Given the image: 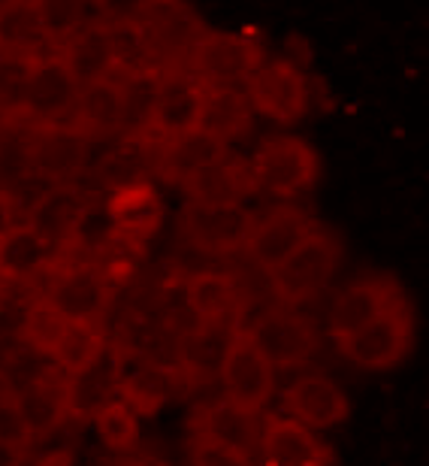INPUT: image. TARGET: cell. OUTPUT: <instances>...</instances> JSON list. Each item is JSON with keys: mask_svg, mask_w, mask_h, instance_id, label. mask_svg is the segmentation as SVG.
<instances>
[{"mask_svg": "<svg viewBox=\"0 0 429 466\" xmlns=\"http://www.w3.org/2000/svg\"><path fill=\"white\" fill-rule=\"evenodd\" d=\"M342 264V239L330 228L314 225L300 246L278 264L269 279H273V291L287 306H303L314 300L333 276L339 273Z\"/></svg>", "mask_w": 429, "mask_h": 466, "instance_id": "cell-1", "label": "cell"}, {"mask_svg": "<svg viewBox=\"0 0 429 466\" xmlns=\"http://www.w3.org/2000/svg\"><path fill=\"white\" fill-rule=\"evenodd\" d=\"M130 15L143 27L157 73L185 70L191 49L206 31L188 0H136Z\"/></svg>", "mask_w": 429, "mask_h": 466, "instance_id": "cell-2", "label": "cell"}, {"mask_svg": "<svg viewBox=\"0 0 429 466\" xmlns=\"http://www.w3.org/2000/svg\"><path fill=\"white\" fill-rule=\"evenodd\" d=\"M251 173H254L257 191L273 198H300L314 188L321 176V157L303 137L278 134L269 137L251 155Z\"/></svg>", "mask_w": 429, "mask_h": 466, "instance_id": "cell-3", "label": "cell"}, {"mask_svg": "<svg viewBox=\"0 0 429 466\" xmlns=\"http://www.w3.org/2000/svg\"><path fill=\"white\" fill-rule=\"evenodd\" d=\"M412 346H414V312L408 300H399L384 315H378L369 324H363L360 330L339 339V351L344 354V360L372 372L403 363Z\"/></svg>", "mask_w": 429, "mask_h": 466, "instance_id": "cell-4", "label": "cell"}, {"mask_svg": "<svg viewBox=\"0 0 429 466\" xmlns=\"http://www.w3.org/2000/svg\"><path fill=\"white\" fill-rule=\"evenodd\" d=\"M266 61V52L254 36L230 31H203L185 61V73L203 86H245L248 76Z\"/></svg>", "mask_w": 429, "mask_h": 466, "instance_id": "cell-5", "label": "cell"}, {"mask_svg": "<svg viewBox=\"0 0 429 466\" xmlns=\"http://www.w3.org/2000/svg\"><path fill=\"white\" fill-rule=\"evenodd\" d=\"M251 109L275 125H296L309 113V79L287 58H269L242 86Z\"/></svg>", "mask_w": 429, "mask_h": 466, "instance_id": "cell-6", "label": "cell"}, {"mask_svg": "<svg viewBox=\"0 0 429 466\" xmlns=\"http://www.w3.org/2000/svg\"><path fill=\"white\" fill-rule=\"evenodd\" d=\"M79 97V82L70 76L67 64L61 61L58 52H45L31 61L25 86V104L22 118L31 127L40 125H64L73 116Z\"/></svg>", "mask_w": 429, "mask_h": 466, "instance_id": "cell-7", "label": "cell"}, {"mask_svg": "<svg viewBox=\"0 0 429 466\" xmlns=\"http://www.w3.org/2000/svg\"><path fill=\"white\" fill-rule=\"evenodd\" d=\"M242 330L275 370L305 363L321 346L314 321L294 309H269Z\"/></svg>", "mask_w": 429, "mask_h": 466, "instance_id": "cell-8", "label": "cell"}, {"mask_svg": "<svg viewBox=\"0 0 429 466\" xmlns=\"http://www.w3.org/2000/svg\"><path fill=\"white\" fill-rule=\"evenodd\" d=\"M254 216L245 203H191L182 209L179 230L197 251L206 255H233L245 248Z\"/></svg>", "mask_w": 429, "mask_h": 466, "instance_id": "cell-9", "label": "cell"}, {"mask_svg": "<svg viewBox=\"0 0 429 466\" xmlns=\"http://www.w3.org/2000/svg\"><path fill=\"white\" fill-rule=\"evenodd\" d=\"M218 381L224 397L236 400L239 406L254 409V412H264L275 394V367L257 351L254 342L245 337V330L236 328L230 349L224 354Z\"/></svg>", "mask_w": 429, "mask_h": 466, "instance_id": "cell-10", "label": "cell"}, {"mask_svg": "<svg viewBox=\"0 0 429 466\" xmlns=\"http://www.w3.org/2000/svg\"><path fill=\"white\" fill-rule=\"evenodd\" d=\"M91 157V139L73 125H40L31 130L27 143V167L52 185H70L85 170Z\"/></svg>", "mask_w": 429, "mask_h": 466, "instance_id": "cell-11", "label": "cell"}, {"mask_svg": "<svg viewBox=\"0 0 429 466\" xmlns=\"http://www.w3.org/2000/svg\"><path fill=\"white\" fill-rule=\"evenodd\" d=\"M200 100H203V82L194 79L191 73L185 70L161 73L155 88L152 116H148V137L155 143H164V139L197 130Z\"/></svg>", "mask_w": 429, "mask_h": 466, "instance_id": "cell-12", "label": "cell"}, {"mask_svg": "<svg viewBox=\"0 0 429 466\" xmlns=\"http://www.w3.org/2000/svg\"><path fill=\"white\" fill-rule=\"evenodd\" d=\"M257 454L266 466H335L333 445L291 415H266Z\"/></svg>", "mask_w": 429, "mask_h": 466, "instance_id": "cell-13", "label": "cell"}, {"mask_svg": "<svg viewBox=\"0 0 429 466\" xmlns=\"http://www.w3.org/2000/svg\"><path fill=\"white\" fill-rule=\"evenodd\" d=\"M312 228H314V218L309 212H303L296 207H273L269 212L254 216V221H251L245 251L260 269L273 273V269L309 237Z\"/></svg>", "mask_w": 429, "mask_h": 466, "instance_id": "cell-14", "label": "cell"}, {"mask_svg": "<svg viewBox=\"0 0 429 466\" xmlns=\"http://www.w3.org/2000/svg\"><path fill=\"white\" fill-rule=\"evenodd\" d=\"M405 300L403 288L396 285V279L390 276H363L357 282H351L344 291L335 297L330 306V319H326V330L330 337L342 339L348 333L360 330L363 324L384 315L390 306Z\"/></svg>", "mask_w": 429, "mask_h": 466, "instance_id": "cell-15", "label": "cell"}, {"mask_svg": "<svg viewBox=\"0 0 429 466\" xmlns=\"http://www.w3.org/2000/svg\"><path fill=\"white\" fill-rule=\"evenodd\" d=\"M45 303L67 321L97 324L109 306V279L97 267H70L55 276Z\"/></svg>", "mask_w": 429, "mask_h": 466, "instance_id": "cell-16", "label": "cell"}, {"mask_svg": "<svg viewBox=\"0 0 429 466\" xmlns=\"http://www.w3.org/2000/svg\"><path fill=\"white\" fill-rule=\"evenodd\" d=\"M284 412L312 431H333L348 418L351 403L333 379L309 372L284 390Z\"/></svg>", "mask_w": 429, "mask_h": 466, "instance_id": "cell-17", "label": "cell"}, {"mask_svg": "<svg viewBox=\"0 0 429 466\" xmlns=\"http://www.w3.org/2000/svg\"><path fill=\"white\" fill-rule=\"evenodd\" d=\"M179 188L191 203H245L251 194H257V182L245 157L224 152L191 173Z\"/></svg>", "mask_w": 429, "mask_h": 466, "instance_id": "cell-18", "label": "cell"}, {"mask_svg": "<svg viewBox=\"0 0 429 466\" xmlns=\"http://www.w3.org/2000/svg\"><path fill=\"white\" fill-rule=\"evenodd\" d=\"M194 385L182 372L179 363H139L136 370H125L118 397L134 409L136 415H155L166 403H175L188 394Z\"/></svg>", "mask_w": 429, "mask_h": 466, "instance_id": "cell-19", "label": "cell"}, {"mask_svg": "<svg viewBox=\"0 0 429 466\" xmlns=\"http://www.w3.org/2000/svg\"><path fill=\"white\" fill-rule=\"evenodd\" d=\"M121 376H125V363L115 349H104L95 360L85 367L64 376V388H67V415L73 418H91L100 406L118 397Z\"/></svg>", "mask_w": 429, "mask_h": 466, "instance_id": "cell-20", "label": "cell"}, {"mask_svg": "<svg viewBox=\"0 0 429 466\" xmlns=\"http://www.w3.org/2000/svg\"><path fill=\"white\" fill-rule=\"evenodd\" d=\"M260 431H264V415L254 412V409L239 406L230 397L212 400V403L200 406V412L194 415V436H206V440L224 442L245 454H257Z\"/></svg>", "mask_w": 429, "mask_h": 466, "instance_id": "cell-21", "label": "cell"}, {"mask_svg": "<svg viewBox=\"0 0 429 466\" xmlns=\"http://www.w3.org/2000/svg\"><path fill=\"white\" fill-rule=\"evenodd\" d=\"M251 125H254V109L239 86H203L197 130L218 139L221 146H230L245 139Z\"/></svg>", "mask_w": 429, "mask_h": 466, "instance_id": "cell-22", "label": "cell"}, {"mask_svg": "<svg viewBox=\"0 0 429 466\" xmlns=\"http://www.w3.org/2000/svg\"><path fill=\"white\" fill-rule=\"evenodd\" d=\"M82 218H85V200L73 185H52L40 200L31 207L27 225L49 242V248L58 255L64 246H70L79 237Z\"/></svg>", "mask_w": 429, "mask_h": 466, "instance_id": "cell-23", "label": "cell"}, {"mask_svg": "<svg viewBox=\"0 0 429 466\" xmlns=\"http://www.w3.org/2000/svg\"><path fill=\"white\" fill-rule=\"evenodd\" d=\"M67 125L76 127L91 143L121 137V79L106 76L82 86Z\"/></svg>", "mask_w": 429, "mask_h": 466, "instance_id": "cell-24", "label": "cell"}, {"mask_svg": "<svg viewBox=\"0 0 429 466\" xmlns=\"http://www.w3.org/2000/svg\"><path fill=\"white\" fill-rule=\"evenodd\" d=\"M106 216L112 228L130 239H148L164 221V200L148 179L130 182L112 191L106 200Z\"/></svg>", "mask_w": 429, "mask_h": 466, "instance_id": "cell-25", "label": "cell"}, {"mask_svg": "<svg viewBox=\"0 0 429 466\" xmlns=\"http://www.w3.org/2000/svg\"><path fill=\"white\" fill-rule=\"evenodd\" d=\"M61 61L67 64L70 76L82 86L106 76H115L112 67V52H109V34H106V18H88L79 31H73L58 49Z\"/></svg>", "mask_w": 429, "mask_h": 466, "instance_id": "cell-26", "label": "cell"}, {"mask_svg": "<svg viewBox=\"0 0 429 466\" xmlns=\"http://www.w3.org/2000/svg\"><path fill=\"white\" fill-rule=\"evenodd\" d=\"M233 333H236V324L227 321H197V328L185 333L179 342V367L191 385L218 379Z\"/></svg>", "mask_w": 429, "mask_h": 466, "instance_id": "cell-27", "label": "cell"}, {"mask_svg": "<svg viewBox=\"0 0 429 466\" xmlns=\"http://www.w3.org/2000/svg\"><path fill=\"white\" fill-rule=\"evenodd\" d=\"M55 251L27 221L0 233V282H31L52 264Z\"/></svg>", "mask_w": 429, "mask_h": 466, "instance_id": "cell-28", "label": "cell"}, {"mask_svg": "<svg viewBox=\"0 0 429 466\" xmlns=\"http://www.w3.org/2000/svg\"><path fill=\"white\" fill-rule=\"evenodd\" d=\"M224 152H227V146H221L218 139L206 137L203 130H191V134L157 143V155L152 167L161 179H166L170 185H182L191 173H197L200 167H206Z\"/></svg>", "mask_w": 429, "mask_h": 466, "instance_id": "cell-29", "label": "cell"}, {"mask_svg": "<svg viewBox=\"0 0 429 466\" xmlns=\"http://www.w3.org/2000/svg\"><path fill=\"white\" fill-rule=\"evenodd\" d=\"M18 412H22L27 431L36 436L52 433L55 427L64 424L67 415V388H64V372L61 376H43L34 379L15 394Z\"/></svg>", "mask_w": 429, "mask_h": 466, "instance_id": "cell-30", "label": "cell"}, {"mask_svg": "<svg viewBox=\"0 0 429 466\" xmlns=\"http://www.w3.org/2000/svg\"><path fill=\"white\" fill-rule=\"evenodd\" d=\"M45 52H55L45 36L40 18H36L31 0H15L6 9H0V55L4 58H40Z\"/></svg>", "mask_w": 429, "mask_h": 466, "instance_id": "cell-31", "label": "cell"}, {"mask_svg": "<svg viewBox=\"0 0 429 466\" xmlns=\"http://www.w3.org/2000/svg\"><path fill=\"white\" fill-rule=\"evenodd\" d=\"M185 300L197 321H227L236 324L239 315V285L224 273H197L185 288Z\"/></svg>", "mask_w": 429, "mask_h": 466, "instance_id": "cell-32", "label": "cell"}, {"mask_svg": "<svg viewBox=\"0 0 429 466\" xmlns=\"http://www.w3.org/2000/svg\"><path fill=\"white\" fill-rule=\"evenodd\" d=\"M109 52L115 76H136V73H157L152 61V49L145 43L143 27L134 22V15H112L106 18Z\"/></svg>", "mask_w": 429, "mask_h": 466, "instance_id": "cell-33", "label": "cell"}, {"mask_svg": "<svg viewBox=\"0 0 429 466\" xmlns=\"http://www.w3.org/2000/svg\"><path fill=\"white\" fill-rule=\"evenodd\" d=\"M157 76L161 73L121 76V139H127V143H143L148 137V116H152Z\"/></svg>", "mask_w": 429, "mask_h": 466, "instance_id": "cell-34", "label": "cell"}, {"mask_svg": "<svg viewBox=\"0 0 429 466\" xmlns=\"http://www.w3.org/2000/svg\"><path fill=\"white\" fill-rule=\"evenodd\" d=\"M104 349H106V337L97 324L67 321L49 358L55 360V367H58L64 376H70V372L85 367L88 360H95Z\"/></svg>", "mask_w": 429, "mask_h": 466, "instance_id": "cell-35", "label": "cell"}, {"mask_svg": "<svg viewBox=\"0 0 429 466\" xmlns=\"http://www.w3.org/2000/svg\"><path fill=\"white\" fill-rule=\"evenodd\" d=\"M91 421L97 427L100 442L112 451H134V445L139 442V415L121 397L100 406L91 415Z\"/></svg>", "mask_w": 429, "mask_h": 466, "instance_id": "cell-36", "label": "cell"}, {"mask_svg": "<svg viewBox=\"0 0 429 466\" xmlns=\"http://www.w3.org/2000/svg\"><path fill=\"white\" fill-rule=\"evenodd\" d=\"M31 6L52 49H58L73 31H79L88 22V0H31Z\"/></svg>", "mask_w": 429, "mask_h": 466, "instance_id": "cell-37", "label": "cell"}, {"mask_svg": "<svg viewBox=\"0 0 429 466\" xmlns=\"http://www.w3.org/2000/svg\"><path fill=\"white\" fill-rule=\"evenodd\" d=\"M27 73H31L27 58H4L0 55V118H22Z\"/></svg>", "mask_w": 429, "mask_h": 466, "instance_id": "cell-38", "label": "cell"}, {"mask_svg": "<svg viewBox=\"0 0 429 466\" xmlns=\"http://www.w3.org/2000/svg\"><path fill=\"white\" fill-rule=\"evenodd\" d=\"M64 324H67V319H61L49 303L40 300L27 309L22 330H25V339L31 342V349H36L40 354H52L55 342H58L61 330H64Z\"/></svg>", "mask_w": 429, "mask_h": 466, "instance_id": "cell-39", "label": "cell"}, {"mask_svg": "<svg viewBox=\"0 0 429 466\" xmlns=\"http://www.w3.org/2000/svg\"><path fill=\"white\" fill-rule=\"evenodd\" d=\"M191 463L194 466H254L251 454L236 451L224 442L206 440V436H191Z\"/></svg>", "mask_w": 429, "mask_h": 466, "instance_id": "cell-40", "label": "cell"}, {"mask_svg": "<svg viewBox=\"0 0 429 466\" xmlns=\"http://www.w3.org/2000/svg\"><path fill=\"white\" fill-rule=\"evenodd\" d=\"M0 442L15 445V449H27L34 442L22 412H18L15 394H9V390H0Z\"/></svg>", "mask_w": 429, "mask_h": 466, "instance_id": "cell-41", "label": "cell"}, {"mask_svg": "<svg viewBox=\"0 0 429 466\" xmlns=\"http://www.w3.org/2000/svg\"><path fill=\"white\" fill-rule=\"evenodd\" d=\"M27 449H15V445L0 442V466H22Z\"/></svg>", "mask_w": 429, "mask_h": 466, "instance_id": "cell-42", "label": "cell"}, {"mask_svg": "<svg viewBox=\"0 0 429 466\" xmlns=\"http://www.w3.org/2000/svg\"><path fill=\"white\" fill-rule=\"evenodd\" d=\"M15 225V216H13V200H9V194L0 188V233L6 228Z\"/></svg>", "mask_w": 429, "mask_h": 466, "instance_id": "cell-43", "label": "cell"}, {"mask_svg": "<svg viewBox=\"0 0 429 466\" xmlns=\"http://www.w3.org/2000/svg\"><path fill=\"white\" fill-rule=\"evenodd\" d=\"M34 466H73V454L70 451H49L45 458H40Z\"/></svg>", "mask_w": 429, "mask_h": 466, "instance_id": "cell-44", "label": "cell"}, {"mask_svg": "<svg viewBox=\"0 0 429 466\" xmlns=\"http://www.w3.org/2000/svg\"><path fill=\"white\" fill-rule=\"evenodd\" d=\"M112 466H161V463L152 461V458H125V461L112 463Z\"/></svg>", "mask_w": 429, "mask_h": 466, "instance_id": "cell-45", "label": "cell"}, {"mask_svg": "<svg viewBox=\"0 0 429 466\" xmlns=\"http://www.w3.org/2000/svg\"><path fill=\"white\" fill-rule=\"evenodd\" d=\"M9 4H15V0H0V9H6Z\"/></svg>", "mask_w": 429, "mask_h": 466, "instance_id": "cell-46", "label": "cell"}, {"mask_svg": "<svg viewBox=\"0 0 429 466\" xmlns=\"http://www.w3.org/2000/svg\"><path fill=\"white\" fill-rule=\"evenodd\" d=\"M97 4H104V0H97Z\"/></svg>", "mask_w": 429, "mask_h": 466, "instance_id": "cell-47", "label": "cell"}]
</instances>
